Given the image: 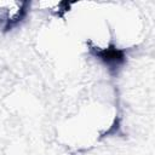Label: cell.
<instances>
[{"label": "cell", "instance_id": "6da1fadb", "mask_svg": "<svg viewBox=\"0 0 155 155\" xmlns=\"http://www.w3.org/2000/svg\"><path fill=\"white\" fill-rule=\"evenodd\" d=\"M28 2L0 1V29L8 30L18 24L25 16Z\"/></svg>", "mask_w": 155, "mask_h": 155}]
</instances>
